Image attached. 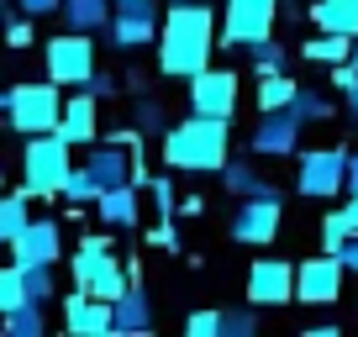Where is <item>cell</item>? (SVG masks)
<instances>
[{"label": "cell", "instance_id": "obj_11", "mask_svg": "<svg viewBox=\"0 0 358 337\" xmlns=\"http://www.w3.org/2000/svg\"><path fill=\"white\" fill-rule=\"evenodd\" d=\"M306 127H311V122H306L295 106H285V111H264V122L253 127L248 148H253L258 158H285V153H295V143H301Z\"/></svg>", "mask_w": 358, "mask_h": 337}, {"label": "cell", "instance_id": "obj_33", "mask_svg": "<svg viewBox=\"0 0 358 337\" xmlns=\"http://www.w3.org/2000/svg\"><path fill=\"white\" fill-rule=\"evenodd\" d=\"M222 337H258V306H237V311H222Z\"/></svg>", "mask_w": 358, "mask_h": 337}, {"label": "cell", "instance_id": "obj_35", "mask_svg": "<svg viewBox=\"0 0 358 337\" xmlns=\"http://www.w3.org/2000/svg\"><path fill=\"white\" fill-rule=\"evenodd\" d=\"M185 332L190 337H222V311H190L185 316Z\"/></svg>", "mask_w": 358, "mask_h": 337}, {"label": "cell", "instance_id": "obj_29", "mask_svg": "<svg viewBox=\"0 0 358 337\" xmlns=\"http://www.w3.org/2000/svg\"><path fill=\"white\" fill-rule=\"evenodd\" d=\"M16 306H27V274H22V264H6L0 269V311H16Z\"/></svg>", "mask_w": 358, "mask_h": 337}, {"label": "cell", "instance_id": "obj_21", "mask_svg": "<svg viewBox=\"0 0 358 337\" xmlns=\"http://www.w3.org/2000/svg\"><path fill=\"white\" fill-rule=\"evenodd\" d=\"M64 16L74 32H101V27H111L116 0H64Z\"/></svg>", "mask_w": 358, "mask_h": 337}, {"label": "cell", "instance_id": "obj_8", "mask_svg": "<svg viewBox=\"0 0 358 337\" xmlns=\"http://www.w3.org/2000/svg\"><path fill=\"white\" fill-rule=\"evenodd\" d=\"M274 16H280V0H227L222 43H216V48H248V43H264V37L274 32Z\"/></svg>", "mask_w": 358, "mask_h": 337}, {"label": "cell", "instance_id": "obj_22", "mask_svg": "<svg viewBox=\"0 0 358 337\" xmlns=\"http://www.w3.org/2000/svg\"><path fill=\"white\" fill-rule=\"evenodd\" d=\"M353 43L358 37H343V32H316L311 43H301V58H311V64H348L353 58Z\"/></svg>", "mask_w": 358, "mask_h": 337}, {"label": "cell", "instance_id": "obj_18", "mask_svg": "<svg viewBox=\"0 0 358 337\" xmlns=\"http://www.w3.org/2000/svg\"><path fill=\"white\" fill-rule=\"evenodd\" d=\"M95 101H101L95 90H79V95H69V106H64V122H58V132H64L69 143H95V132H101Z\"/></svg>", "mask_w": 358, "mask_h": 337}, {"label": "cell", "instance_id": "obj_48", "mask_svg": "<svg viewBox=\"0 0 358 337\" xmlns=\"http://www.w3.org/2000/svg\"><path fill=\"white\" fill-rule=\"evenodd\" d=\"M169 6H179V0H169Z\"/></svg>", "mask_w": 358, "mask_h": 337}, {"label": "cell", "instance_id": "obj_2", "mask_svg": "<svg viewBox=\"0 0 358 337\" xmlns=\"http://www.w3.org/2000/svg\"><path fill=\"white\" fill-rule=\"evenodd\" d=\"M164 164L185 174H222L232 164V127L227 116H201L190 111L164 132Z\"/></svg>", "mask_w": 358, "mask_h": 337}, {"label": "cell", "instance_id": "obj_31", "mask_svg": "<svg viewBox=\"0 0 358 337\" xmlns=\"http://www.w3.org/2000/svg\"><path fill=\"white\" fill-rule=\"evenodd\" d=\"M22 274H27V301H37V306H48L53 301V264H22Z\"/></svg>", "mask_w": 358, "mask_h": 337}, {"label": "cell", "instance_id": "obj_19", "mask_svg": "<svg viewBox=\"0 0 358 337\" xmlns=\"http://www.w3.org/2000/svg\"><path fill=\"white\" fill-rule=\"evenodd\" d=\"M95 216H101L106 227H137V216H143L137 185H116V190H101V201H95Z\"/></svg>", "mask_w": 358, "mask_h": 337}, {"label": "cell", "instance_id": "obj_28", "mask_svg": "<svg viewBox=\"0 0 358 337\" xmlns=\"http://www.w3.org/2000/svg\"><path fill=\"white\" fill-rule=\"evenodd\" d=\"M64 201H69V206H95V201H101V180L90 174V164L74 168V174L64 180Z\"/></svg>", "mask_w": 358, "mask_h": 337}, {"label": "cell", "instance_id": "obj_5", "mask_svg": "<svg viewBox=\"0 0 358 337\" xmlns=\"http://www.w3.org/2000/svg\"><path fill=\"white\" fill-rule=\"evenodd\" d=\"M74 285L79 290H90V295H101V301H122L132 285H127V274H122V264H116V253H111V237H79V253H74Z\"/></svg>", "mask_w": 358, "mask_h": 337}, {"label": "cell", "instance_id": "obj_40", "mask_svg": "<svg viewBox=\"0 0 358 337\" xmlns=\"http://www.w3.org/2000/svg\"><path fill=\"white\" fill-rule=\"evenodd\" d=\"M153 248H179V232H174V216H164V222L153 227Z\"/></svg>", "mask_w": 358, "mask_h": 337}, {"label": "cell", "instance_id": "obj_42", "mask_svg": "<svg viewBox=\"0 0 358 337\" xmlns=\"http://www.w3.org/2000/svg\"><path fill=\"white\" fill-rule=\"evenodd\" d=\"M85 90H95V95H116V90H122V85H116L111 74H101V69H95V79H90Z\"/></svg>", "mask_w": 358, "mask_h": 337}, {"label": "cell", "instance_id": "obj_15", "mask_svg": "<svg viewBox=\"0 0 358 337\" xmlns=\"http://www.w3.org/2000/svg\"><path fill=\"white\" fill-rule=\"evenodd\" d=\"M248 301L253 306H290L295 301V269L285 259H258L248 269Z\"/></svg>", "mask_w": 358, "mask_h": 337}, {"label": "cell", "instance_id": "obj_32", "mask_svg": "<svg viewBox=\"0 0 358 337\" xmlns=\"http://www.w3.org/2000/svg\"><path fill=\"white\" fill-rule=\"evenodd\" d=\"M353 232H358L353 216H348V211H332V216L322 222V248H327V253H343V243H348Z\"/></svg>", "mask_w": 358, "mask_h": 337}, {"label": "cell", "instance_id": "obj_24", "mask_svg": "<svg viewBox=\"0 0 358 337\" xmlns=\"http://www.w3.org/2000/svg\"><path fill=\"white\" fill-rule=\"evenodd\" d=\"M222 185L237 195V201H248V195H280V190H274V185H268L253 164H243V158H232V164L222 168Z\"/></svg>", "mask_w": 358, "mask_h": 337}, {"label": "cell", "instance_id": "obj_27", "mask_svg": "<svg viewBox=\"0 0 358 337\" xmlns=\"http://www.w3.org/2000/svg\"><path fill=\"white\" fill-rule=\"evenodd\" d=\"M27 201H32V195H6V201H0V237H6V243H16V237L27 232V227H32V211H27Z\"/></svg>", "mask_w": 358, "mask_h": 337}, {"label": "cell", "instance_id": "obj_6", "mask_svg": "<svg viewBox=\"0 0 358 337\" xmlns=\"http://www.w3.org/2000/svg\"><path fill=\"white\" fill-rule=\"evenodd\" d=\"M43 69L53 85H90L95 79V43H90V32L69 27L64 37H53L43 48Z\"/></svg>", "mask_w": 358, "mask_h": 337}, {"label": "cell", "instance_id": "obj_4", "mask_svg": "<svg viewBox=\"0 0 358 337\" xmlns=\"http://www.w3.org/2000/svg\"><path fill=\"white\" fill-rule=\"evenodd\" d=\"M0 106H6V122H11V132L22 137H37V132H58V122H64V85H11V90L0 95Z\"/></svg>", "mask_w": 358, "mask_h": 337}, {"label": "cell", "instance_id": "obj_41", "mask_svg": "<svg viewBox=\"0 0 358 337\" xmlns=\"http://www.w3.org/2000/svg\"><path fill=\"white\" fill-rule=\"evenodd\" d=\"M32 22H37V16H27V22H11L6 43H11V48H27V43H32Z\"/></svg>", "mask_w": 358, "mask_h": 337}, {"label": "cell", "instance_id": "obj_30", "mask_svg": "<svg viewBox=\"0 0 358 337\" xmlns=\"http://www.w3.org/2000/svg\"><path fill=\"white\" fill-rule=\"evenodd\" d=\"M243 53L253 58V74H258V79H264V74H280V64H285V48L274 43V37H264V43H248Z\"/></svg>", "mask_w": 358, "mask_h": 337}, {"label": "cell", "instance_id": "obj_44", "mask_svg": "<svg viewBox=\"0 0 358 337\" xmlns=\"http://www.w3.org/2000/svg\"><path fill=\"white\" fill-rule=\"evenodd\" d=\"M348 190H358V153H348Z\"/></svg>", "mask_w": 358, "mask_h": 337}, {"label": "cell", "instance_id": "obj_9", "mask_svg": "<svg viewBox=\"0 0 358 337\" xmlns=\"http://www.w3.org/2000/svg\"><path fill=\"white\" fill-rule=\"evenodd\" d=\"M158 37H164V22H158L153 0H116V16H111L116 53H137V48L158 43Z\"/></svg>", "mask_w": 358, "mask_h": 337}, {"label": "cell", "instance_id": "obj_1", "mask_svg": "<svg viewBox=\"0 0 358 337\" xmlns=\"http://www.w3.org/2000/svg\"><path fill=\"white\" fill-rule=\"evenodd\" d=\"M222 43L216 16L206 0H179L164 16V37H158V69L169 79H195L201 69H211V48Z\"/></svg>", "mask_w": 358, "mask_h": 337}, {"label": "cell", "instance_id": "obj_12", "mask_svg": "<svg viewBox=\"0 0 358 337\" xmlns=\"http://www.w3.org/2000/svg\"><path fill=\"white\" fill-rule=\"evenodd\" d=\"M280 195H248L243 206H237V216H232V237L237 243H253V248H264V243H274L280 237Z\"/></svg>", "mask_w": 358, "mask_h": 337}, {"label": "cell", "instance_id": "obj_10", "mask_svg": "<svg viewBox=\"0 0 358 337\" xmlns=\"http://www.w3.org/2000/svg\"><path fill=\"white\" fill-rule=\"evenodd\" d=\"M343 274H348V264L322 248L316 259H306L301 269H295V301H306V306H337V295H343Z\"/></svg>", "mask_w": 358, "mask_h": 337}, {"label": "cell", "instance_id": "obj_43", "mask_svg": "<svg viewBox=\"0 0 358 337\" xmlns=\"http://www.w3.org/2000/svg\"><path fill=\"white\" fill-rule=\"evenodd\" d=\"M337 259L348 264V274H358V232H353V237L343 243V253H337Z\"/></svg>", "mask_w": 358, "mask_h": 337}, {"label": "cell", "instance_id": "obj_26", "mask_svg": "<svg viewBox=\"0 0 358 337\" xmlns=\"http://www.w3.org/2000/svg\"><path fill=\"white\" fill-rule=\"evenodd\" d=\"M6 332L11 337H43L48 332V306L27 301V306H16V311H6Z\"/></svg>", "mask_w": 358, "mask_h": 337}, {"label": "cell", "instance_id": "obj_7", "mask_svg": "<svg viewBox=\"0 0 358 337\" xmlns=\"http://www.w3.org/2000/svg\"><path fill=\"white\" fill-rule=\"evenodd\" d=\"M295 190L306 201H327V195L348 190V148H306L301 168H295Z\"/></svg>", "mask_w": 358, "mask_h": 337}, {"label": "cell", "instance_id": "obj_14", "mask_svg": "<svg viewBox=\"0 0 358 337\" xmlns=\"http://www.w3.org/2000/svg\"><path fill=\"white\" fill-rule=\"evenodd\" d=\"M64 327L69 337H106L116 332V301H101V295H64Z\"/></svg>", "mask_w": 358, "mask_h": 337}, {"label": "cell", "instance_id": "obj_16", "mask_svg": "<svg viewBox=\"0 0 358 337\" xmlns=\"http://www.w3.org/2000/svg\"><path fill=\"white\" fill-rule=\"evenodd\" d=\"M58 243H64V232H58L53 216H32V227H27L16 243H6V248H11L16 264H53L58 259Z\"/></svg>", "mask_w": 358, "mask_h": 337}, {"label": "cell", "instance_id": "obj_23", "mask_svg": "<svg viewBox=\"0 0 358 337\" xmlns=\"http://www.w3.org/2000/svg\"><path fill=\"white\" fill-rule=\"evenodd\" d=\"M116 332H153V301L137 285L116 301Z\"/></svg>", "mask_w": 358, "mask_h": 337}, {"label": "cell", "instance_id": "obj_13", "mask_svg": "<svg viewBox=\"0 0 358 337\" xmlns=\"http://www.w3.org/2000/svg\"><path fill=\"white\" fill-rule=\"evenodd\" d=\"M190 111L232 122V111H237V74L232 69H201L190 79Z\"/></svg>", "mask_w": 358, "mask_h": 337}, {"label": "cell", "instance_id": "obj_46", "mask_svg": "<svg viewBox=\"0 0 358 337\" xmlns=\"http://www.w3.org/2000/svg\"><path fill=\"white\" fill-rule=\"evenodd\" d=\"M348 64H353V69H358V43H353V58H348Z\"/></svg>", "mask_w": 358, "mask_h": 337}, {"label": "cell", "instance_id": "obj_17", "mask_svg": "<svg viewBox=\"0 0 358 337\" xmlns=\"http://www.w3.org/2000/svg\"><path fill=\"white\" fill-rule=\"evenodd\" d=\"M127 148L132 143H101V148H90V174L101 180V190H116V185H132V168L137 158H127Z\"/></svg>", "mask_w": 358, "mask_h": 337}, {"label": "cell", "instance_id": "obj_36", "mask_svg": "<svg viewBox=\"0 0 358 337\" xmlns=\"http://www.w3.org/2000/svg\"><path fill=\"white\" fill-rule=\"evenodd\" d=\"M327 85H332L337 95H353L358 90V69L353 64H332V79H327Z\"/></svg>", "mask_w": 358, "mask_h": 337}, {"label": "cell", "instance_id": "obj_3", "mask_svg": "<svg viewBox=\"0 0 358 337\" xmlns=\"http://www.w3.org/2000/svg\"><path fill=\"white\" fill-rule=\"evenodd\" d=\"M69 148H74V143H69L64 132L27 137V148H22V190L32 195V201H53V195H64V180L74 174Z\"/></svg>", "mask_w": 358, "mask_h": 337}, {"label": "cell", "instance_id": "obj_45", "mask_svg": "<svg viewBox=\"0 0 358 337\" xmlns=\"http://www.w3.org/2000/svg\"><path fill=\"white\" fill-rule=\"evenodd\" d=\"M348 216L358 222V190H348Z\"/></svg>", "mask_w": 358, "mask_h": 337}, {"label": "cell", "instance_id": "obj_20", "mask_svg": "<svg viewBox=\"0 0 358 337\" xmlns=\"http://www.w3.org/2000/svg\"><path fill=\"white\" fill-rule=\"evenodd\" d=\"M311 22H316V32L358 37V0H316V6H311Z\"/></svg>", "mask_w": 358, "mask_h": 337}, {"label": "cell", "instance_id": "obj_34", "mask_svg": "<svg viewBox=\"0 0 358 337\" xmlns=\"http://www.w3.org/2000/svg\"><path fill=\"white\" fill-rule=\"evenodd\" d=\"M295 111H301V116H306V122H327V116H332V111H337V106H332V101H327V95H322V90H311V85H301V90H295Z\"/></svg>", "mask_w": 358, "mask_h": 337}, {"label": "cell", "instance_id": "obj_37", "mask_svg": "<svg viewBox=\"0 0 358 337\" xmlns=\"http://www.w3.org/2000/svg\"><path fill=\"white\" fill-rule=\"evenodd\" d=\"M137 127H143V132H169V127H164V106L143 101V106H137Z\"/></svg>", "mask_w": 358, "mask_h": 337}, {"label": "cell", "instance_id": "obj_25", "mask_svg": "<svg viewBox=\"0 0 358 337\" xmlns=\"http://www.w3.org/2000/svg\"><path fill=\"white\" fill-rule=\"evenodd\" d=\"M295 90H301V85H295L290 74H264L258 79V111H285V106H295Z\"/></svg>", "mask_w": 358, "mask_h": 337}, {"label": "cell", "instance_id": "obj_38", "mask_svg": "<svg viewBox=\"0 0 358 337\" xmlns=\"http://www.w3.org/2000/svg\"><path fill=\"white\" fill-rule=\"evenodd\" d=\"M153 201H158V216H174V185H169V180H153Z\"/></svg>", "mask_w": 358, "mask_h": 337}, {"label": "cell", "instance_id": "obj_47", "mask_svg": "<svg viewBox=\"0 0 358 337\" xmlns=\"http://www.w3.org/2000/svg\"><path fill=\"white\" fill-rule=\"evenodd\" d=\"M348 101H353V111H358V90H353V95H348Z\"/></svg>", "mask_w": 358, "mask_h": 337}, {"label": "cell", "instance_id": "obj_39", "mask_svg": "<svg viewBox=\"0 0 358 337\" xmlns=\"http://www.w3.org/2000/svg\"><path fill=\"white\" fill-rule=\"evenodd\" d=\"M22 6V16H53V11H64V0H16Z\"/></svg>", "mask_w": 358, "mask_h": 337}]
</instances>
